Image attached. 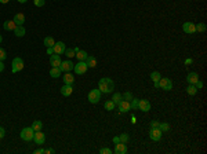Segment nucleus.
<instances>
[{"mask_svg": "<svg viewBox=\"0 0 207 154\" xmlns=\"http://www.w3.org/2000/svg\"><path fill=\"white\" fill-rule=\"evenodd\" d=\"M98 89L102 94H109L115 89V83H113V80H110L109 77H102L98 81Z\"/></svg>", "mask_w": 207, "mask_h": 154, "instance_id": "f257e3e1", "label": "nucleus"}, {"mask_svg": "<svg viewBox=\"0 0 207 154\" xmlns=\"http://www.w3.org/2000/svg\"><path fill=\"white\" fill-rule=\"evenodd\" d=\"M33 135H34V131L32 127H26V128H24V130L21 131V133H19V136H21L22 140H25V142H31V140H33Z\"/></svg>", "mask_w": 207, "mask_h": 154, "instance_id": "f03ea898", "label": "nucleus"}, {"mask_svg": "<svg viewBox=\"0 0 207 154\" xmlns=\"http://www.w3.org/2000/svg\"><path fill=\"white\" fill-rule=\"evenodd\" d=\"M155 87H157V88H160V89H164V91H170V89L172 88V83L169 77H162L159 80V83Z\"/></svg>", "mask_w": 207, "mask_h": 154, "instance_id": "7ed1b4c3", "label": "nucleus"}, {"mask_svg": "<svg viewBox=\"0 0 207 154\" xmlns=\"http://www.w3.org/2000/svg\"><path fill=\"white\" fill-rule=\"evenodd\" d=\"M101 95H102V92L98 88L91 89L90 92H88V102L90 103H98L101 99Z\"/></svg>", "mask_w": 207, "mask_h": 154, "instance_id": "20e7f679", "label": "nucleus"}, {"mask_svg": "<svg viewBox=\"0 0 207 154\" xmlns=\"http://www.w3.org/2000/svg\"><path fill=\"white\" fill-rule=\"evenodd\" d=\"M22 69H24V61H22V58H19V56L14 58L13 65H11V72H13V73H18Z\"/></svg>", "mask_w": 207, "mask_h": 154, "instance_id": "39448f33", "label": "nucleus"}, {"mask_svg": "<svg viewBox=\"0 0 207 154\" xmlns=\"http://www.w3.org/2000/svg\"><path fill=\"white\" fill-rule=\"evenodd\" d=\"M87 69H88V66H87V63H86V61H79L77 63L73 66V70H75L76 74H84L86 72H87Z\"/></svg>", "mask_w": 207, "mask_h": 154, "instance_id": "423d86ee", "label": "nucleus"}, {"mask_svg": "<svg viewBox=\"0 0 207 154\" xmlns=\"http://www.w3.org/2000/svg\"><path fill=\"white\" fill-rule=\"evenodd\" d=\"M33 140H34V143H36L38 146H40V145H43V143L46 142V135H44L41 131H34Z\"/></svg>", "mask_w": 207, "mask_h": 154, "instance_id": "0eeeda50", "label": "nucleus"}, {"mask_svg": "<svg viewBox=\"0 0 207 154\" xmlns=\"http://www.w3.org/2000/svg\"><path fill=\"white\" fill-rule=\"evenodd\" d=\"M65 50H66V46H65V43H62V41H57V43L53 46L54 54H58V55L65 53Z\"/></svg>", "mask_w": 207, "mask_h": 154, "instance_id": "6e6552de", "label": "nucleus"}, {"mask_svg": "<svg viewBox=\"0 0 207 154\" xmlns=\"http://www.w3.org/2000/svg\"><path fill=\"white\" fill-rule=\"evenodd\" d=\"M162 131L159 130V128H151V131H149V138L152 139V140H155V142H157V140H160L162 139Z\"/></svg>", "mask_w": 207, "mask_h": 154, "instance_id": "1a4fd4ad", "label": "nucleus"}, {"mask_svg": "<svg viewBox=\"0 0 207 154\" xmlns=\"http://www.w3.org/2000/svg\"><path fill=\"white\" fill-rule=\"evenodd\" d=\"M138 109L141 111H149L151 110V102L148 99H140L138 101Z\"/></svg>", "mask_w": 207, "mask_h": 154, "instance_id": "9d476101", "label": "nucleus"}, {"mask_svg": "<svg viewBox=\"0 0 207 154\" xmlns=\"http://www.w3.org/2000/svg\"><path fill=\"white\" fill-rule=\"evenodd\" d=\"M73 62L71 61V59H68V61H62L61 62V65H60V69H61V72H71V70H73Z\"/></svg>", "mask_w": 207, "mask_h": 154, "instance_id": "9b49d317", "label": "nucleus"}, {"mask_svg": "<svg viewBox=\"0 0 207 154\" xmlns=\"http://www.w3.org/2000/svg\"><path fill=\"white\" fill-rule=\"evenodd\" d=\"M182 30L185 32V33L193 34V33H196V26H195L193 22H185V24L182 25Z\"/></svg>", "mask_w": 207, "mask_h": 154, "instance_id": "f8f14e48", "label": "nucleus"}, {"mask_svg": "<svg viewBox=\"0 0 207 154\" xmlns=\"http://www.w3.org/2000/svg\"><path fill=\"white\" fill-rule=\"evenodd\" d=\"M117 106H119V110L123 111V113H127V111L131 110V103L127 101H124V99H122V101L117 103Z\"/></svg>", "mask_w": 207, "mask_h": 154, "instance_id": "ddd939ff", "label": "nucleus"}, {"mask_svg": "<svg viewBox=\"0 0 207 154\" xmlns=\"http://www.w3.org/2000/svg\"><path fill=\"white\" fill-rule=\"evenodd\" d=\"M61 56L58 55V54H53V55L50 56V65L53 66V68H60L61 65Z\"/></svg>", "mask_w": 207, "mask_h": 154, "instance_id": "4468645a", "label": "nucleus"}, {"mask_svg": "<svg viewBox=\"0 0 207 154\" xmlns=\"http://www.w3.org/2000/svg\"><path fill=\"white\" fill-rule=\"evenodd\" d=\"M115 153L116 154H126L127 153V146H126V143H123V142H119V143H116V146H115Z\"/></svg>", "mask_w": 207, "mask_h": 154, "instance_id": "2eb2a0df", "label": "nucleus"}, {"mask_svg": "<svg viewBox=\"0 0 207 154\" xmlns=\"http://www.w3.org/2000/svg\"><path fill=\"white\" fill-rule=\"evenodd\" d=\"M75 56L79 59V61H86L88 56V54L83 50H79V48H75Z\"/></svg>", "mask_w": 207, "mask_h": 154, "instance_id": "dca6fc26", "label": "nucleus"}, {"mask_svg": "<svg viewBox=\"0 0 207 154\" xmlns=\"http://www.w3.org/2000/svg\"><path fill=\"white\" fill-rule=\"evenodd\" d=\"M186 81H188L189 84H196L199 81V74L195 73V72L188 73V76H186Z\"/></svg>", "mask_w": 207, "mask_h": 154, "instance_id": "f3484780", "label": "nucleus"}, {"mask_svg": "<svg viewBox=\"0 0 207 154\" xmlns=\"http://www.w3.org/2000/svg\"><path fill=\"white\" fill-rule=\"evenodd\" d=\"M72 92H73V87H72V84H64V87L61 88V94H62L64 96H69Z\"/></svg>", "mask_w": 207, "mask_h": 154, "instance_id": "a211bd4d", "label": "nucleus"}, {"mask_svg": "<svg viewBox=\"0 0 207 154\" xmlns=\"http://www.w3.org/2000/svg\"><path fill=\"white\" fill-rule=\"evenodd\" d=\"M13 21L17 24V26H21V25H24V22H25V15H24L22 12H18V14H15V15H14Z\"/></svg>", "mask_w": 207, "mask_h": 154, "instance_id": "6ab92c4d", "label": "nucleus"}, {"mask_svg": "<svg viewBox=\"0 0 207 154\" xmlns=\"http://www.w3.org/2000/svg\"><path fill=\"white\" fill-rule=\"evenodd\" d=\"M64 83L65 84H73V81H75V76H73L72 73H69V72H66L65 74H64Z\"/></svg>", "mask_w": 207, "mask_h": 154, "instance_id": "aec40b11", "label": "nucleus"}, {"mask_svg": "<svg viewBox=\"0 0 207 154\" xmlns=\"http://www.w3.org/2000/svg\"><path fill=\"white\" fill-rule=\"evenodd\" d=\"M3 28L6 29V30H10V32H11V30H14V29L17 28V24H15L14 21H10V19H8V21H6V22L3 24Z\"/></svg>", "mask_w": 207, "mask_h": 154, "instance_id": "412c9836", "label": "nucleus"}, {"mask_svg": "<svg viewBox=\"0 0 207 154\" xmlns=\"http://www.w3.org/2000/svg\"><path fill=\"white\" fill-rule=\"evenodd\" d=\"M86 63H87L88 68H95L97 66V59H95V56L88 55L87 59H86Z\"/></svg>", "mask_w": 207, "mask_h": 154, "instance_id": "4be33fe9", "label": "nucleus"}, {"mask_svg": "<svg viewBox=\"0 0 207 154\" xmlns=\"http://www.w3.org/2000/svg\"><path fill=\"white\" fill-rule=\"evenodd\" d=\"M14 34H15L17 37H22L25 36V28H24V25H21V26H17L15 29H14Z\"/></svg>", "mask_w": 207, "mask_h": 154, "instance_id": "5701e85b", "label": "nucleus"}, {"mask_svg": "<svg viewBox=\"0 0 207 154\" xmlns=\"http://www.w3.org/2000/svg\"><path fill=\"white\" fill-rule=\"evenodd\" d=\"M186 92H188V95L193 96V95H196V92H198V88L195 87V84H189L188 88H186Z\"/></svg>", "mask_w": 207, "mask_h": 154, "instance_id": "b1692460", "label": "nucleus"}, {"mask_svg": "<svg viewBox=\"0 0 207 154\" xmlns=\"http://www.w3.org/2000/svg\"><path fill=\"white\" fill-rule=\"evenodd\" d=\"M43 43H44V46L48 48V47H53L54 44H55V41H54V39L51 36H47V37H44V41H43Z\"/></svg>", "mask_w": 207, "mask_h": 154, "instance_id": "393cba45", "label": "nucleus"}, {"mask_svg": "<svg viewBox=\"0 0 207 154\" xmlns=\"http://www.w3.org/2000/svg\"><path fill=\"white\" fill-rule=\"evenodd\" d=\"M151 79H152V81L155 83V85H156V84L159 83V80L162 79V76H160L159 72H152V73H151Z\"/></svg>", "mask_w": 207, "mask_h": 154, "instance_id": "a878e982", "label": "nucleus"}, {"mask_svg": "<svg viewBox=\"0 0 207 154\" xmlns=\"http://www.w3.org/2000/svg\"><path fill=\"white\" fill-rule=\"evenodd\" d=\"M50 76L54 77V79L60 77V76H61V69H60V68H53V69L50 70Z\"/></svg>", "mask_w": 207, "mask_h": 154, "instance_id": "bb28decb", "label": "nucleus"}, {"mask_svg": "<svg viewBox=\"0 0 207 154\" xmlns=\"http://www.w3.org/2000/svg\"><path fill=\"white\" fill-rule=\"evenodd\" d=\"M104 107H105V110H113L115 109V102L113 101H107L105 103H104Z\"/></svg>", "mask_w": 207, "mask_h": 154, "instance_id": "cd10ccee", "label": "nucleus"}, {"mask_svg": "<svg viewBox=\"0 0 207 154\" xmlns=\"http://www.w3.org/2000/svg\"><path fill=\"white\" fill-rule=\"evenodd\" d=\"M32 128H33V131H41V128H43V124H41V121H33V124H32Z\"/></svg>", "mask_w": 207, "mask_h": 154, "instance_id": "c85d7f7f", "label": "nucleus"}, {"mask_svg": "<svg viewBox=\"0 0 207 154\" xmlns=\"http://www.w3.org/2000/svg\"><path fill=\"white\" fill-rule=\"evenodd\" d=\"M196 26V32H199V33H203V32H206V25L203 24V22H199L198 25H195Z\"/></svg>", "mask_w": 207, "mask_h": 154, "instance_id": "c756f323", "label": "nucleus"}, {"mask_svg": "<svg viewBox=\"0 0 207 154\" xmlns=\"http://www.w3.org/2000/svg\"><path fill=\"white\" fill-rule=\"evenodd\" d=\"M123 99V96H122V94H119V92H116V94H113V96H112V101L115 102V105H117L120 101Z\"/></svg>", "mask_w": 207, "mask_h": 154, "instance_id": "7c9ffc66", "label": "nucleus"}, {"mask_svg": "<svg viewBox=\"0 0 207 154\" xmlns=\"http://www.w3.org/2000/svg\"><path fill=\"white\" fill-rule=\"evenodd\" d=\"M159 130L162 131V132H167V131L170 130V125L167 123H160L159 124Z\"/></svg>", "mask_w": 207, "mask_h": 154, "instance_id": "2f4dec72", "label": "nucleus"}, {"mask_svg": "<svg viewBox=\"0 0 207 154\" xmlns=\"http://www.w3.org/2000/svg\"><path fill=\"white\" fill-rule=\"evenodd\" d=\"M64 54H66V56H68V58H73V56H75V50H73V48H66Z\"/></svg>", "mask_w": 207, "mask_h": 154, "instance_id": "473e14b6", "label": "nucleus"}, {"mask_svg": "<svg viewBox=\"0 0 207 154\" xmlns=\"http://www.w3.org/2000/svg\"><path fill=\"white\" fill-rule=\"evenodd\" d=\"M122 96H123V99H124V101H127V102H131V101H133V98H134L131 92H124Z\"/></svg>", "mask_w": 207, "mask_h": 154, "instance_id": "72a5a7b5", "label": "nucleus"}, {"mask_svg": "<svg viewBox=\"0 0 207 154\" xmlns=\"http://www.w3.org/2000/svg\"><path fill=\"white\" fill-rule=\"evenodd\" d=\"M119 139H120V142H123V143H127L129 142V135H127V133H122V135L119 136Z\"/></svg>", "mask_w": 207, "mask_h": 154, "instance_id": "f704fd0d", "label": "nucleus"}, {"mask_svg": "<svg viewBox=\"0 0 207 154\" xmlns=\"http://www.w3.org/2000/svg\"><path fill=\"white\" fill-rule=\"evenodd\" d=\"M33 3L36 7H43L46 4V0H33Z\"/></svg>", "mask_w": 207, "mask_h": 154, "instance_id": "c9c22d12", "label": "nucleus"}, {"mask_svg": "<svg viewBox=\"0 0 207 154\" xmlns=\"http://www.w3.org/2000/svg\"><path fill=\"white\" fill-rule=\"evenodd\" d=\"M6 58H7V53H6V50L0 48V61H4Z\"/></svg>", "mask_w": 207, "mask_h": 154, "instance_id": "e433bc0d", "label": "nucleus"}, {"mask_svg": "<svg viewBox=\"0 0 207 154\" xmlns=\"http://www.w3.org/2000/svg\"><path fill=\"white\" fill-rule=\"evenodd\" d=\"M130 103H131V109H138V99L133 98V101Z\"/></svg>", "mask_w": 207, "mask_h": 154, "instance_id": "4c0bfd02", "label": "nucleus"}, {"mask_svg": "<svg viewBox=\"0 0 207 154\" xmlns=\"http://www.w3.org/2000/svg\"><path fill=\"white\" fill-rule=\"evenodd\" d=\"M112 153V150H110V149H108V147H102L100 150V154H110Z\"/></svg>", "mask_w": 207, "mask_h": 154, "instance_id": "58836bf2", "label": "nucleus"}, {"mask_svg": "<svg viewBox=\"0 0 207 154\" xmlns=\"http://www.w3.org/2000/svg\"><path fill=\"white\" fill-rule=\"evenodd\" d=\"M159 121L157 120H153V121H151V128H159Z\"/></svg>", "mask_w": 207, "mask_h": 154, "instance_id": "ea45409f", "label": "nucleus"}, {"mask_svg": "<svg viewBox=\"0 0 207 154\" xmlns=\"http://www.w3.org/2000/svg\"><path fill=\"white\" fill-rule=\"evenodd\" d=\"M4 135H6V130H4L3 127H0V139H3Z\"/></svg>", "mask_w": 207, "mask_h": 154, "instance_id": "a19ab883", "label": "nucleus"}, {"mask_svg": "<svg viewBox=\"0 0 207 154\" xmlns=\"http://www.w3.org/2000/svg\"><path fill=\"white\" fill-rule=\"evenodd\" d=\"M53 153H55L54 149H46V150H44V154H53Z\"/></svg>", "mask_w": 207, "mask_h": 154, "instance_id": "79ce46f5", "label": "nucleus"}, {"mask_svg": "<svg viewBox=\"0 0 207 154\" xmlns=\"http://www.w3.org/2000/svg\"><path fill=\"white\" fill-rule=\"evenodd\" d=\"M195 87H196V88H198V89H200L202 87H203V83H202V81H198V83L195 84Z\"/></svg>", "mask_w": 207, "mask_h": 154, "instance_id": "37998d69", "label": "nucleus"}, {"mask_svg": "<svg viewBox=\"0 0 207 154\" xmlns=\"http://www.w3.org/2000/svg\"><path fill=\"white\" fill-rule=\"evenodd\" d=\"M41 153H44V149H38V150L33 151V154H41Z\"/></svg>", "mask_w": 207, "mask_h": 154, "instance_id": "c03bdc74", "label": "nucleus"}, {"mask_svg": "<svg viewBox=\"0 0 207 154\" xmlns=\"http://www.w3.org/2000/svg\"><path fill=\"white\" fill-rule=\"evenodd\" d=\"M47 54H50V55H53V54H54L53 47H48V48H47Z\"/></svg>", "mask_w": 207, "mask_h": 154, "instance_id": "a18cd8bd", "label": "nucleus"}, {"mask_svg": "<svg viewBox=\"0 0 207 154\" xmlns=\"http://www.w3.org/2000/svg\"><path fill=\"white\" fill-rule=\"evenodd\" d=\"M4 70V63H3V61H0V72H3Z\"/></svg>", "mask_w": 207, "mask_h": 154, "instance_id": "49530a36", "label": "nucleus"}, {"mask_svg": "<svg viewBox=\"0 0 207 154\" xmlns=\"http://www.w3.org/2000/svg\"><path fill=\"white\" fill-rule=\"evenodd\" d=\"M113 142H115V143H119V142H120V139L116 136V138H113Z\"/></svg>", "mask_w": 207, "mask_h": 154, "instance_id": "de8ad7c7", "label": "nucleus"}, {"mask_svg": "<svg viewBox=\"0 0 207 154\" xmlns=\"http://www.w3.org/2000/svg\"><path fill=\"white\" fill-rule=\"evenodd\" d=\"M8 2H10V0H0V3H2V4H7Z\"/></svg>", "mask_w": 207, "mask_h": 154, "instance_id": "09e8293b", "label": "nucleus"}, {"mask_svg": "<svg viewBox=\"0 0 207 154\" xmlns=\"http://www.w3.org/2000/svg\"><path fill=\"white\" fill-rule=\"evenodd\" d=\"M185 63H186V65H189V63H192V59H185Z\"/></svg>", "mask_w": 207, "mask_h": 154, "instance_id": "8fccbe9b", "label": "nucleus"}, {"mask_svg": "<svg viewBox=\"0 0 207 154\" xmlns=\"http://www.w3.org/2000/svg\"><path fill=\"white\" fill-rule=\"evenodd\" d=\"M131 123H133V124H135V117H134V116L131 117Z\"/></svg>", "mask_w": 207, "mask_h": 154, "instance_id": "3c124183", "label": "nucleus"}, {"mask_svg": "<svg viewBox=\"0 0 207 154\" xmlns=\"http://www.w3.org/2000/svg\"><path fill=\"white\" fill-rule=\"evenodd\" d=\"M19 3H26V2H28V0H18Z\"/></svg>", "mask_w": 207, "mask_h": 154, "instance_id": "603ef678", "label": "nucleus"}, {"mask_svg": "<svg viewBox=\"0 0 207 154\" xmlns=\"http://www.w3.org/2000/svg\"><path fill=\"white\" fill-rule=\"evenodd\" d=\"M2 41H3V37H2V34H0V43H2Z\"/></svg>", "mask_w": 207, "mask_h": 154, "instance_id": "864d4df0", "label": "nucleus"}]
</instances>
